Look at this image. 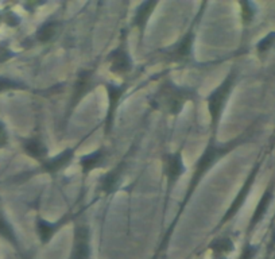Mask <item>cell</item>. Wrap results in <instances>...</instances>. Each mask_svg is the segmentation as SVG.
I'll return each mask as SVG.
<instances>
[{
  "instance_id": "6da1fadb",
  "label": "cell",
  "mask_w": 275,
  "mask_h": 259,
  "mask_svg": "<svg viewBox=\"0 0 275 259\" xmlns=\"http://www.w3.org/2000/svg\"><path fill=\"white\" fill-rule=\"evenodd\" d=\"M192 96H193V91L181 88L173 84L171 81H167L159 88L158 95L151 102V106L157 110L165 111L166 114L178 115L188 100H191Z\"/></svg>"
},
{
  "instance_id": "7a4b0ae2",
  "label": "cell",
  "mask_w": 275,
  "mask_h": 259,
  "mask_svg": "<svg viewBox=\"0 0 275 259\" xmlns=\"http://www.w3.org/2000/svg\"><path fill=\"white\" fill-rule=\"evenodd\" d=\"M236 145V142H231V143H227V145L224 146H217L215 145V143H212V142L209 143V146L205 149L203 155H201L199 161H197L195 175H193V177H192L191 180V184H189V189H188V195L185 201H188V199L191 197V195L193 193L196 187L199 185V183L201 181V179H203L204 176H205V173H207L208 170L211 169L212 166L215 165L223 155L228 154L233 146Z\"/></svg>"
},
{
  "instance_id": "3957f363",
  "label": "cell",
  "mask_w": 275,
  "mask_h": 259,
  "mask_svg": "<svg viewBox=\"0 0 275 259\" xmlns=\"http://www.w3.org/2000/svg\"><path fill=\"white\" fill-rule=\"evenodd\" d=\"M233 82H235V74L231 73L208 98V111H209V116L212 120V127L215 130L219 126L225 103L228 100L229 94L233 88Z\"/></svg>"
},
{
  "instance_id": "277c9868",
  "label": "cell",
  "mask_w": 275,
  "mask_h": 259,
  "mask_svg": "<svg viewBox=\"0 0 275 259\" xmlns=\"http://www.w3.org/2000/svg\"><path fill=\"white\" fill-rule=\"evenodd\" d=\"M70 259H90V238L86 225L77 224L74 227Z\"/></svg>"
},
{
  "instance_id": "5b68a950",
  "label": "cell",
  "mask_w": 275,
  "mask_h": 259,
  "mask_svg": "<svg viewBox=\"0 0 275 259\" xmlns=\"http://www.w3.org/2000/svg\"><path fill=\"white\" fill-rule=\"evenodd\" d=\"M127 91V85H114L107 84V92H108V112L106 118L107 132L111 131L112 123H114L115 111L118 108L119 103L122 100V96Z\"/></svg>"
},
{
  "instance_id": "8992f818",
  "label": "cell",
  "mask_w": 275,
  "mask_h": 259,
  "mask_svg": "<svg viewBox=\"0 0 275 259\" xmlns=\"http://www.w3.org/2000/svg\"><path fill=\"white\" fill-rule=\"evenodd\" d=\"M184 171H185V166H184V162H182L181 151L169 154L165 159V175L166 179H167L169 189H171L175 185L178 179L184 175Z\"/></svg>"
},
{
  "instance_id": "52a82bcc",
  "label": "cell",
  "mask_w": 275,
  "mask_h": 259,
  "mask_svg": "<svg viewBox=\"0 0 275 259\" xmlns=\"http://www.w3.org/2000/svg\"><path fill=\"white\" fill-rule=\"evenodd\" d=\"M90 88H92V72L90 70H82V72H80L76 82L73 85L70 110H73L81 102V99L88 94Z\"/></svg>"
},
{
  "instance_id": "ba28073f",
  "label": "cell",
  "mask_w": 275,
  "mask_h": 259,
  "mask_svg": "<svg viewBox=\"0 0 275 259\" xmlns=\"http://www.w3.org/2000/svg\"><path fill=\"white\" fill-rule=\"evenodd\" d=\"M111 72L118 73V74H124L131 70L132 62L130 55L123 47H119L111 54Z\"/></svg>"
},
{
  "instance_id": "9c48e42d",
  "label": "cell",
  "mask_w": 275,
  "mask_h": 259,
  "mask_svg": "<svg viewBox=\"0 0 275 259\" xmlns=\"http://www.w3.org/2000/svg\"><path fill=\"white\" fill-rule=\"evenodd\" d=\"M73 155H74V153H73L72 149H66L65 151H62V153H59L58 155H55L54 158H51V159H49L47 162H45L43 163V169L46 170L47 173H58L59 170L64 169L65 166L68 165L69 162L72 161Z\"/></svg>"
},
{
  "instance_id": "30bf717a",
  "label": "cell",
  "mask_w": 275,
  "mask_h": 259,
  "mask_svg": "<svg viewBox=\"0 0 275 259\" xmlns=\"http://www.w3.org/2000/svg\"><path fill=\"white\" fill-rule=\"evenodd\" d=\"M193 38H195V33H193V30H191L178 42L177 46L173 47L171 58L174 61H182L191 55L192 46H193Z\"/></svg>"
},
{
  "instance_id": "8fae6325",
  "label": "cell",
  "mask_w": 275,
  "mask_h": 259,
  "mask_svg": "<svg viewBox=\"0 0 275 259\" xmlns=\"http://www.w3.org/2000/svg\"><path fill=\"white\" fill-rule=\"evenodd\" d=\"M155 6H157V2H144L136 9L135 17H134V26L140 29V31L144 30V27H146L148 22V18L151 17Z\"/></svg>"
},
{
  "instance_id": "7c38bea8",
  "label": "cell",
  "mask_w": 275,
  "mask_h": 259,
  "mask_svg": "<svg viewBox=\"0 0 275 259\" xmlns=\"http://www.w3.org/2000/svg\"><path fill=\"white\" fill-rule=\"evenodd\" d=\"M64 224V221H59V223H49V221L43 220V219H38L37 221V231H38V236L42 243H47L50 240L54 234L57 232V229L59 228V225Z\"/></svg>"
},
{
  "instance_id": "4fadbf2b",
  "label": "cell",
  "mask_w": 275,
  "mask_h": 259,
  "mask_svg": "<svg viewBox=\"0 0 275 259\" xmlns=\"http://www.w3.org/2000/svg\"><path fill=\"white\" fill-rule=\"evenodd\" d=\"M23 149L27 153V155H30L31 158H35V159H41V161L47 155L46 146L43 145V142H41L39 139L26 140Z\"/></svg>"
},
{
  "instance_id": "5bb4252c",
  "label": "cell",
  "mask_w": 275,
  "mask_h": 259,
  "mask_svg": "<svg viewBox=\"0 0 275 259\" xmlns=\"http://www.w3.org/2000/svg\"><path fill=\"white\" fill-rule=\"evenodd\" d=\"M104 161V153L103 150H98L95 153H90L88 155L81 158V167L85 175H88L89 171H92L94 169L99 167Z\"/></svg>"
},
{
  "instance_id": "9a60e30c",
  "label": "cell",
  "mask_w": 275,
  "mask_h": 259,
  "mask_svg": "<svg viewBox=\"0 0 275 259\" xmlns=\"http://www.w3.org/2000/svg\"><path fill=\"white\" fill-rule=\"evenodd\" d=\"M233 248V243L231 242V239L228 238H220L216 239L215 242L211 244V250L213 251V254L221 258V256H225L227 254H229Z\"/></svg>"
},
{
  "instance_id": "2e32d148",
  "label": "cell",
  "mask_w": 275,
  "mask_h": 259,
  "mask_svg": "<svg viewBox=\"0 0 275 259\" xmlns=\"http://www.w3.org/2000/svg\"><path fill=\"white\" fill-rule=\"evenodd\" d=\"M57 27L58 25L55 22H47L45 25H42L37 31V39L39 42H49L55 34H57Z\"/></svg>"
},
{
  "instance_id": "e0dca14e",
  "label": "cell",
  "mask_w": 275,
  "mask_h": 259,
  "mask_svg": "<svg viewBox=\"0 0 275 259\" xmlns=\"http://www.w3.org/2000/svg\"><path fill=\"white\" fill-rule=\"evenodd\" d=\"M0 236H3L9 242L17 244V238H15V232H14L13 227L10 225V223L6 220L2 213H0Z\"/></svg>"
},
{
  "instance_id": "ac0fdd59",
  "label": "cell",
  "mask_w": 275,
  "mask_h": 259,
  "mask_svg": "<svg viewBox=\"0 0 275 259\" xmlns=\"http://www.w3.org/2000/svg\"><path fill=\"white\" fill-rule=\"evenodd\" d=\"M119 176H120V173H119V170H114V171H110L108 175L104 177V179L102 180V189L104 192H107V193H110V192H112L115 189V187H116V184L119 183Z\"/></svg>"
},
{
  "instance_id": "d6986e66",
  "label": "cell",
  "mask_w": 275,
  "mask_h": 259,
  "mask_svg": "<svg viewBox=\"0 0 275 259\" xmlns=\"http://www.w3.org/2000/svg\"><path fill=\"white\" fill-rule=\"evenodd\" d=\"M13 88H19V84H17L15 81L5 78V77H0V92L2 91L13 90Z\"/></svg>"
},
{
  "instance_id": "ffe728a7",
  "label": "cell",
  "mask_w": 275,
  "mask_h": 259,
  "mask_svg": "<svg viewBox=\"0 0 275 259\" xmlns=\"http://www.w3.org/2000/svg\"><path fill=\"white\" fill-rule=\"evenodd\" d=\"M9 142V135H7V131H6V127L3 126V123L0 122V149L5 147Z\"/></svg>"
},
{
  "instance_id": "44dd1931",
  "label": "cell",
  "mask_w": 275,
  "mask_h": 259,
  "mask_svg": "<svg viewBox=\"0 0 275 259\" xmlns=\"http://www.w3.org/2000/svg\"><path fill=\"white\" fill-rule=\"evenodd\" d=\"M252 258V252H248V250H246L243 252V255L240 256V259H251Z\"/></svg>"
}]
</instances>
